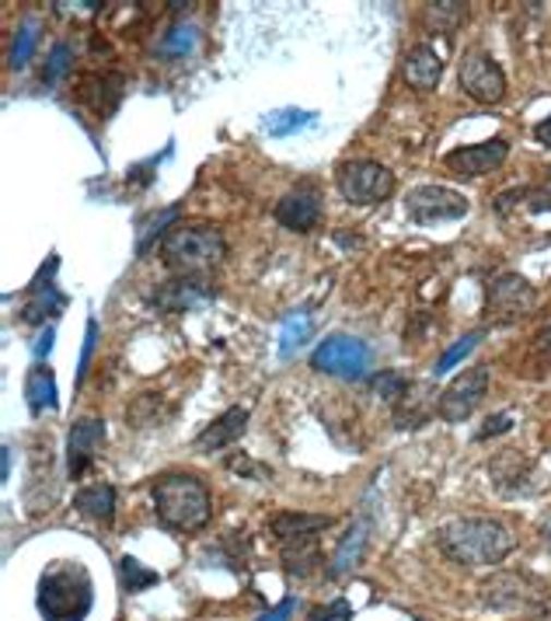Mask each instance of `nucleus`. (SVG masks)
I'll return each instance as SVG.
<instances>
[{
    "mask_svg": "<svg viewBox=\"0 0 551 621\" xmlns=\"http://www.w3.org/2000/svg\"><path fill=\"white\" fill-rule=\"evenodd\" d=\"M311 314H290L287 322H283V332H279V357H294V353L311 339Z\"/></svg>",
    "mask_w": 551,
    "mask_h": 621,
    "instance_id": "28",
    "label": "nucleus"
},
{
    "mask_svg": "<svg viewBox=\"0 0 551 621\" xmlns=\"http://www.w3.org/2000/svg\"><path fill=\"white\" fill-rule=\"evenodd\" d=\"M367 541H370V524L357 521V524L346 530V538L339 541V548H335L332 565H328V580H346L352 570H357V565L363 562Z\"/></svg>",
    "mask_w": 551,
    "mask_h": 621,
    "instance_id": "20",
    "label": "nucleus"
},
{
    "mask_svg": "<svg viewBox=\"0 0 551 621\" xmlns=\"http://www.w3.org/2000/svg\"><path fill=\"white\" fill-rule=\"evenodd\" d=\"M408 384H412V381L402 378L398 370H381V374H373V378H370V392H373V395H381V398L391 405V409H395L398 398L408 392Z\"/></svg>",
    "mask_w": 551,
    "mask_h": 621,
    "instance_id": "32",
    "label": "nucleus"
},
{
    "mask_svg": "<svg viewBox=\"0 0 551 621\" xmlns=\"http://www.w3.org/2000/svg\"><path fill=\"white\" fill-rule=\"evenodd\" d=\"M436 548L454 565L486 570V565H500L513 552V535L492 517H460L436 530Z\"/></svg>",
    "mask_w": 551,
    "mask_h": 621,
    "instance_id": "1",
    "label": "nucleus"
},
{
    "mask_svg": "<svg viewBox=\"0 0 551 621\" xmlns=\"http://www.w3.org/2000/svg\"><path fill=\"white\" fill-rule=\"evenodd\" d=\"M510 422H513V416H510V413L489 416V419H486V426H482V433H478V440H489V437H500V433H506V430H510Z\"/></svg>",
    "mask_w": 551,
    "mask_h": 621,
    "instance_id": "38",
    "label": "nucleus"
},
{
    "mask_svg": "<svg viewBox=\"0 0 551 621\" xmlns=\"http://www.w3.org/2000/svg\"><path fill=\"white\" fill-rule=\"evenodd\" d=\"M35 608L43 621H84L95 608V580L77 559L49 562L39 587H35Z\"/></svg>",
    "mask_w": 551,
    "mask_h": 621,
    "instance_id": "2",
    "label": "nucleus"
},
{
    "mask_svg": "<svg viewBox=\"0 0 551 621\" xmlns=\"http://www.w3.org/2000/svg\"><path fill=\"white\" fill-rule=\"evenodd\" d=\"M486 392H489V367H471L447 384V392L440 395L436 416L443 422H465L482 405Z\"/></svg>",
    "mask_w": 551,
    "mask_h": 621,
    "instance_id": "11",
    "label": "nucleus"
},
{
    "mask_svg": "<svg viewBox=\"0 0 551 621\" xmlns=\"http://www.w3.org/2000/svg\"><path fill=\"white\" fill-rule=\"evenodd\" d=\"M541 541H544V548H548V552H551V517L541 524Z\"/></svg>",
    "mask_w": 551,
    "mask_h": 621,
    "instance_id": "47",
    "label": "nucleus"
},
{
    "mask_svg": "<svg viewBox=\"0 0 551 621\" xmlns=\"http://www.w3.org/2000/svg\"><path fill=\"white\" fill-rule=\"evenodd\" d=\"M122 81L119 74H101V77H87L84 84H81V98L84 101H92V109L98 112V116H105V112H112L116 105H119V98H122Z\"/></svg>",
    "mask_w": 551,
    "mask_h": 621,
    "instance_id": "25",
    "label": "nucleus"
},
{
    "mask_svg": "<svg viewBox=\"0 0 551 621\" xmlns=\"http://www.w3.org/2000/svg\"><path fill=\"white\" fill-rule=\"evenodd\" d=\"M294 611H297V597L290 594L287 600H279V605H276L273 611H265L259 621H290V618H294Z\"/></svg>",
    "mask_w": 551,
    "mask_h": 621,
    "instance_id": "39",
    "label": "nucleus"
},
{
    "mask_svg": "<svg viewBox=\"0 0 551 621\" xmlns=\"http://www.w3.org/2000/svg\"><path fill=\"white\" fill-rule=\"evenodd\" d=\"M335 182H339L343 200L352 206H378L395 192V175H391V168H384L381 162H367V157L339 165Z\"/></svg>",
    "mask_w": 551,
    "mask_h": 621,
    "instance_id": "5",
    "label": "nucleus"
},
{
    "mask_svg": "<svg viewBox=\"0 0 551 621\" xmlns=\"http://www.w3.org/2000/svg\"><path fill=\"white\" fill-rule=\"evenodd\" d=\"M119 580H122V587H127V594H140V590L157 587V583H161V576H157L154 570H147L144 562H136L133 556L119 559Z\"/></svg>",
    "mask_w": 551,
    "mask_h": 621,
    "instance_id": "29",
    "label": "nucleus"
},
{
    "mask_svg": "<svg viewBox=\"0 0 551 621\" xmlns=\"http://www.w3.org/2000/svg\"><path fill=\"white\" fill-rule=\"evenodd\" d=\"M468 196L447 186H419L405 196V213L416 224H443V220H460L468 217Z\"/></svg>",
    "mask_w": 551,
    "mask_h": 621,
    "instance_id": "9",
    "label": "nucleus"
},
{
    "mask_svg": "<svg viewBox=\"0 0 551 621\" xmlns=\"http://www.w3.org/2000/svg\"><path fill=\"white\" fill-rule=\"evenodd\" d=\"M195 43H200V28H195V25H175L161 39V46H157V52L168 57V60H179V57H185V52L195 49Z\"/></svg>",
    "mask_w": 551,
    "mask_h": 621,
    "instance_id": "30",
    "label": "nucleus"
},
{
    "mask_svg": "<svg viewBox=\"0 0 551 621\" xmlns=\"http://www.w3.org/2000/svg\"><path fill=\"white\" fill-rule=\"evenodd\" d=\"M402 74H405L408 84L416 87V92H436V84L443 77V57L430 43H419V46H412L405 52Z\"/></svg>",
    "mask_w": 551,
    "mask_h": 621,
    "instance_id": "17",
    "label": "nucleus"
},
{
    "mask_svg": "<svg viewBox=\"0 0 551 621\" xmlns=\"http://www.w3.org/2000/svg\"><path fill=\"white\" fill-rule=\"evenodd\" d=\"M95 339H98V322L92 318V322H87V332H84V353H81V370H77V384L84 381V374H87V363H92V353H95Z\"/></svg>",
    "mask_w": 551,
    "mask_h": 621,
    "instance_id": "37",
    "label": "nucleus"
},
{
    "mask_svg": "<svg viewBox=\"0 0 551 621\" xmlns=\"http://www.w3.org/2000/svg\"><path fill=\"white\" fill-rule=\"evenodd\" d=\"M74 510L84 513L87 521H98V524H112L116 517V489L109 482H95V486H84L74 495Z\"/></svg>",
    "mask_w": 551,
    "mask_h": 621,
    "instance_id": "23",
    "label": "nucleus"
},
{
    "mask_svg": "<svg viewBox=\"0 0 551 621\" xmlns=\"http://www.w3.org/2000/svg\"><path fill=\"white\" fill-rule=\"evenodd\" d=\"M436 387L430 381H412L408 384V392L398 398V405L391 413H395V426L398 430H422L426 422L436 416Z\"/></svg>",
    "mask_w": 551,
    "mask_h": 621,
    "instance_id": "16",
    "label": "nucleus"
},
{
    "mask_svg": "<svg viewBox=\"0 0 551 621\" xmlns=\"http://www.w3.org/2000/svg\"><path fill=\"white\" fill-rule=\"evenodd\" d=\"M0 478H4V482L11 478V447L0 451Z\"/></svg>",
    "mask_w": 551,
    "mask_h": 621,
    "instance_id": "45",
    "label": "nucleus"
},
{
    "mask_svg": "<svg viewBox=\"0 0 551 621\" xmlns=\"http://www.w3.org/2000/svg\"><path fill=\"white\" fill-rule=\"evenodd\" d=\"M332 618L349 621V618H352V608L346 605V600H335L332 608H322V611H314V614H311V621H332Z\"/></svg>",
    "mask_w": 551,
    "mask_h": 621,
    "instance_id": "40",
    "label": "nucleus"
},
{
    "mask_svg": "<svg viewBox=\"0 0 551 621\" xmlns=\"http://www.w3.org/2000/svg\"><path fill=\"white\" fill-rule=\"evenodd\" d=\"M527 210L530 213H551V168L544 171V179L538 186L527 189Z\"/></svg>",
    "mask_w": 551,
    "mask_h": 621,
    "instance_id": "36",
    "label": "nucleus"
},
{
    "mask_svg": "<svg viewBox=\"0 0 551 621\" xmlns=\"http://www.w3.org/2000/svg\"><path fill=\"white\" fill-rule=\"evenodd\" d=\"M457 81H460V92L482 105H495L506 98V74L486 49H468L465 57H460Z\"/></svg>",
    "mask_w": 551,
    "mask_h": 621,
    "instance_id": "8",
    "label": "nucleus"
},
{
    "mask_svg": "<svg viewBox=\"0 0 551 621\" xmlns=\"http://www.w3.org/2000/svg\"><path fill=\"white\" fill-rule=\"evenodd\" d=\"M25 398H28V409L32 416H43V413H57V378H52V370L35 363L25 378Z\"/></svg>",
    "mask_w": 551,
    "mask_h": 621,
    "instance_id": "24",
    "label": "nucleus"
},
{
    "mask_svg": "<svg viewBox=\"0 0 551 621\" xmlns=\"http://www.w3.org/2000/svg\"><path fill=\"white\" fill-rule=\"evenodd\" d=\"M535 140H538V144H544V147H551V116L535 127Z\"/></svg>",
    "mask_w": 551,
    "mask_h": 621,
    "instance_id": "44",
    "label": "nucleus"
},
{
    "mask_svg": "<svg viewBox=\"0 0 551 621\" xmlns=\"http://www.w3.org/2000/svg\"><path fill=\"white\" fill-rule=\"evenodd\" d=\"M273 213L287 230L308 235V230H314L318 220H322V196H318L314 186H297L294 192H287V196L276 203Z\"/></svg>",
    "mask_w": 551,
    "mask_h": 621,
    "instance_id": "14",
    "label": "nucleus"
},
{
    "mask_svg": "<svg viewBox=\"0 0 551 621\" xmlns=\"http://www.w3.org/2000/svg\"><path fill=\"white\" fill-rule=\"evenodd\" d=\"M279 559H283V565H287V573L300 576V580H311L325 565L318 535H300L290 541H279Z\"/></svg>",
    "mask_w": 551,
    "mask_h": 621,
    "instance_id": "19",
    "label": "nucleus"
},
{
    "mask_svg": "<svg viewBox=\"0 0 551 621\" xmlns=\"http://www.w3.org/2000/svg\"><path fill=\"white\" fill-rule=\"evenodd\" d=\"M32 49H35V25H22V32H17V39H14V49H11V67L14 70H22L28 67L32 60Z\"/></svg>",
    "mask_w": 551,
    "mask_h": 621,
    "instance_id": "34",
    "label": "nucleus"
},
{
    "mask_svg": "<svg viewBox=\"0 0 551 621\" xmlns=\"http://www.w3.org/2000/svg\"><path fill=\"white\" fill-rule=\"evenodd\" d=\"M105 447V422L101 419H77L67 437V471L70 478H81L87 465Z\"/></svg>",
    "mask_w": 551,
    "mask_h": 621,
    "instance_id": "15",
    "label": "nucleus"
},
{
    "mask_svg": "<svg viewBox=\"0 0 551 621\" xmlns=\"http://www.w3.org/2000/svg\"><path fill=\"white\" fill-rule=\"evenodd\" d=\"M175 220H179V206H168V210H161V213H154L151 220L140 224V235H136V252H140V255L151 252V244H154L157 238H161V235H165V227H168V224H175ZM165 238H168V235H165Z\"/></svg>",
    "mask_w": 551,
    "mask_h": 621,
    "instance_id": "31",
    "label": "nucleus"
},
{
    "mask_svg": "<svg viewBox=\"0 0 551 621\" xmlns=\"http://www.w3.org/2000/svg\"><path fill=\"white\" fill-rule=\"evenodd\" d=\"M227 468H230V471H238V475H265V471L255 468L248 457H227Z\"/></svg>",
    "mask_w": 551,
    "mask_h": 621,
    "instance_id": "41",
    "label": "nucleus"
},
{
    "mask_svg": "<svg viewBox=\"0 0 551 621\" xmlns=\"http://www.w3.org/2000/svg\"><path fill=\"white\" fill-rule=\"evenodd\" d=\"M482 605L492 611H517V608H535L541 597H548L544 583L530 573H495L482 583Z\"/></svg>",
    "mask_w": 551,
    "mask_h": 621,
    "instance_id": "10",
    "label": "nucleus"
},
{
    "mask_svg": "<svg viewBox=\"0 0 551 621\" xmlns=\"http://www.w3.org/2000/svg\"><path fill=\"white\" fill-rule=\"evenodd\" d=\"M538 304L535 287L520 276V273H500L495 279H489L486 287V314L492 325H513L527 318Z\"/></svg>",
    "mask_w": 551,
    "mask_h": 621,
    "instance_id": "6",
    "label": "nucleus"
},
{
    "mask_svg": "<svg viewBox=\"0 0 551 621\" xmlns=\"http://www.w3.org/2000/svg\"><path fill=\"white\" fill-rule=\"evenodd\" d=\"M314 119H318V116H314V112H304V109H276V112L265 116L262 130L269 133V136H290V133L308 130Z\"/></svg>",
    "mask_w": 551,
    "mask_h": 621,
    "instance_id": "27",
    "label": "nucleus"
},
{
    "mask_svg": "<svg viewBox=\"0 0 551 621\" xmlns=\"http://www.w3.org/2000/svg\"><path fill=\"white\" fill-rule=\"evenodd\" d=\"M49 349H52V329H46V332L39 335V339H35V357H39V360H43V357H46V353H49Z\"/></svg>",
    "mask_w": 551,
    "mask_h": 621,
    "instance_id": "43",
    "label": "nucleus"
},
{
    "mask_svg": "<svg viewBox=\"0 0 551 621\" xmlns=\"http://www.w3.org/2000/svg\"><path fill=\"white\" fill-rule=\"evenodd\" d=\"M478 343H482V332H471V335H465V339H457V346H451V349L436 360V378H440V374H447V370H451L457 360H465Z\"/></svg>",
    "mask_w": 551,
    "mask_h": 621,
    "instance_id": "33",
    "label": "nucleus"
},
{
    "mask_svg": "<svg viewBox=\"0 0 551 621\" xmlns=\"http://www.w3.org/2000/svg\"><path fill=\"white\" fill-rule=\"evenodd\" d=\"M527 621H551V594L541 597L535 608H530V618Z\"/></svg>",
    "mask_w": 551,
    "mask_h": 621,
    "instance_id": "42",
    "label": "nucleus"
},
{
    "mask_svg": "<svg viewBox=\"0 0 551 621\" xmlns=\"http://www.w3.org/2000/svg\"><path fill=\"white\" fill-rule=\"evenodd\" d=\"M213 300V287L206 283V276H179V279H168L161 283L154 294H151V304L157 311H168V314H182L189 308H200Z\"/></svg>",
    "mask_w": 551,
    "mask_h": 621,
    "instance_id": "13",
    "label": "nucleus"
},
{
    "mask_svg": "<svg viewBox=\"0 0 551 621\" xmlns=\"http://www.w3.org/2000/svg\"><path fill=\"white\" fill-rule=\"evenodd\" d=\"M510 154V144L503 136H492L486 144H471V147H457L443 157V168L454 171L457 179H482L492 168H500Z\"/></svg>",
    "mask_w": 551,
    "mask_h": 621,
    "instance_id": "12",
    "label": "nucleus"
},
{
    "mask_svg": "<svg viewBox=\"0 0 551 621\" xmlns=\"http://www.w3.org/2000/svg\"><path fill=\"white\" fill-rule=\"evenodd\" d=\"M154 513L168 530H200L209 524V492L192 475H165L154 482Z\"/></svg>",
    "mask_w": 551,
    "mask_h": 621,
    "instance_id": "4",
    "label": "nucleus"
},
{
    "mask_svg": "<svg viewBox=\"0 0 551 621\" xmlns=\"http://www.w3.org/2000/svg\"><path fill=\"white\" fill-rule=\"evenodd\" d=\"M422 22L430 32H443V35H454L460 25L468 22V4L460 0H440V4H426Z\"/></svg>",
    "mask_w": 551,
    "mask_h": 621,
    "instance_id": "26",
    "label": "nucleus"
},
{
    "mask_svg": "<svg viewBox=\"0 0 551 621\" xmlns=\"http://www.w3.org/2000/svg\"><path fill=\"white\" fill-rule=\"evenodd\" d=\"M273 538L276 541H290L300 535H322V530L332 527L328 513H297V510H283L273 517Z\"/></svg>",
    "mask_w": 551,
    "mask_h": 621,
    "instance_id": "22",
    "label": "nucleus"
},
{
    "mask_svg": "<svg viewBox=\"0 0 551 621\" xmlns=\"http://www.w3.org/2000/svg\"><path fill=\"white\" fill-rule=\"evenodd\" d=\"M60 270V262L52 265V273ZM52 273H49V283L43 287V279H35L32 287H28V300H25V308H22V322H28V325H43L46 318H52V314H60L63 311V304H67V297L57 290V283H52Z\"/></svg>",
    "mask_w": 551,
    "mask_h": 621,
    "instance_id": "21",
    "label": "nucleus"
},
{
    "mask_svg": "<svg viewBox=\"0 0 551 621\" xmlns=\"http://www.w3.org/2000/svg\"><path fill=\"white\" fill-rule=\"evenodd\" d=\"M311 367L318 374L343 378V381H363L370 370V349L367 343L352 339V335H328L311 353Z\"/></svg>",
    "mask_w": 551,
    "mask_h": 621,
    "instance_id": "7",
    "label": "nucleus"
},
{
    "mask_svg": "<svg viewBox=\"0 0 551 621\" xmlns=\"http://www.w3.org/2000/svg\"><path fill=\"white\" fill-rule=\"evenodd\" d=\"M161 259L175 276H206L227 259V241L213 224H182L161 241Z\"/></svg>",
    "mask_w": 551,
    "mask_h": 621,
    "instance_id": "3",
    "label": "nucleus"
},
{
    "mask_svg": "<svg viewBox=\"0 0 551 621\" xmlns=\"http://www.w3.org/2000/svg\"><path fill=\"white\" fill-rule=\"evenodd\" d=\"M538 349H541V353H551V325L538 335Z\"/></svg>",
    "mask_w": 551,
    "mask_h": 621,
    "instance_id": "46",
    "label": "nucleus"
},
{
    "mask_svg": "<svg viewBox=\"0 0 551 621\" xmlns=\"http://www.w3.org/2000/svg\"><path fill=\"white\" fill-rule=\"evenodd\" d=\"M244 430H248V409L235 405V409H227L224 416H217L200 437H195V451L217 454V451L230 447V443H238L244 437Z\"/></svg>",
    "mask_w": 551,
    "mask_h": 621,
    "instance_id": "18",
    "label": "nucleus"
},
{
    "mask_svg": "<svg viewBox=\"0 0 551 621\" xmlns=\"http://www.w3.org/2000/svg\"><path fill=\"white\" fill-rule=\"evenodd\" d=\"M70 57H74V52H70V46H67V43H57V46H52V52H49V67H46L43 81H46V84H57V81L67 74Z\"/></svg>",
    "mask_w": 551,
    "mask_h": 621,
    "instance_id": "35",
    "label": "nucleus"
}]
</instances>
